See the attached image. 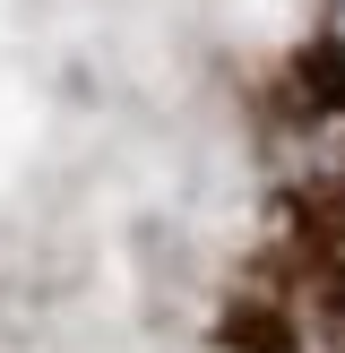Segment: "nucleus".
Masks as SVG:
<instances>
[{
    "instance_id": "nucleus-1",
    "label": "nucleus",
    "mask_w": 345,
    "mask_h": 353,
    "mask_svg": "<svg viewBox=\"0 0 345 353\" xmlns=\"http://www.w3.org/2000/svg\"><path fill=\"white\" fill-rule=\"evenodd\" d=\"M319 52L345 69V0H328V34H319Z\"/></svg>"
}]
</instances>
